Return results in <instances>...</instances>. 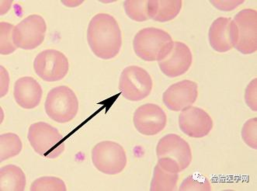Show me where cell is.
<instances>
[{
  "mask_svg": "<svg viewBox=\"0 0 257 191\" xmlns=\"http://www.w3.org/2000/svg\"><path fill=\"white\" fill-rule=\"evenodd\" d=\"M14 28L10 23H0V53L2 55H11L18 49L13 39Z\"/></svg>",
  "mask_w": 257,
  "mask_h": 191,
  "instance_id": "obj_23",
  "label": "cell"
},
{
  "mask_svg": "<svg viewBox=\"0 0 257 191\" xmlns=\"http://www.w3.org/2000/svg\"><path fill=\"white\" fill-rule=\"evenodd\" d=\"M236 26L238 41L235 49L243 55H251L257 51V12L244 9L233 19Z\"/></svg>",
  "mask_w": 257,
  "mask_h": 191,
  "instance_id": "obj_10",
  "label": "cell"
},
{
  "mask_svg": "<svg viewBox=\"0 0 257 191\" xmlns=\"http://www.w3.org/2000/svg\"><path fill=\"white\" fill-rule=\"evenodd\" d=\"M192 63L193 55L190 48L183 42H174L170 55L159 62V67L165 76L176 78L187 73Z\"/></svg>",
  "mask_w": 257,
  "mask_h": 191,
  "instance_id": "obj_15",
  "label": "cell"
},
{
  "mask_svg": "<svg viewBox=\"0 0 257 191\" xmlns=\"http://www.w3.org/2000/svg\"><path fill=\"white\" fill-rule=\"evenodd\" d=\"M153 87V79L143 68L130 66L122 71L119 89L126 100L132 102L144 100L150 95Z\"/></svg>",
  "mask_w": 257,
  "mask_h": 191,
  "instance_id": "obj_7",
  "label": "cell"
},
{
  "mask_svg": "<svg viewBox=\"0 0 257 191\" xmlns=\"http://www.w3.org/2000/svg\"><path fill=\"white\" fill-rule=\"evenodd\" d=\"M242 138L245 145L252 149H257V118L248 119L243 124Z\"/></svg>",
  "mask_w": 257,
  "mask_h": 191,
  "instance_id": "obj_25",
  "label": "cell"
},
{
  "mask_svg": "<svg viewBox=\"0 0 257 191\" xmlns=\"http://www.w3.org/2000/svg\"><path fill=\"white\" fill-rule=\"evenodd\" d=\"M31 191H66L65 182L55 176H43L31 183Z\"/></svg>",
  "mask_w": 257,
  "mask_h": 191,
  "instance_id": "obj_22",
  "label": "cell"
},
{
  "mask_svg": "<svg viewBox=\"0 0 257 191\" xmlns=\"http://www.w3.org/2000/svg\"><path fill=\"white\" fill-rule=\"evenodd\" d=\"M180 191H211V182L206 176L201 174H193L187 176L179 188Z\"/></svg>",
  "mask_w": 257,
  "mask_h": 191,
  "instance_id": "obj_24",
  "label": "cell"
},
{
  "mask_svg": "<svg viewBox=\"0 0 257 191\" xmlns=\"http://www.w3.org/2000/svg\"><path fill=\"white\" fill-rule=\"evenodd\" d=\"M245 101L252 111H257V79H252L245 89Z\"/></svg>",
  "mask_w": 257,
  "mask_h": 191,
  "instance_id": "obj_26",
  "label": "cell"
},
{
  "mask_svg": "<svg viewBox=\"0 0 257 191\" xmlns=\"http://www.w3.org/2000/svg\"><path fill=\"white\" fill-rule=\"evenodd\" d=\"M174 42L164 30L146 28L140 30L133 39V49L139 59L146 62H161L170 55Z\"/></svg>",
  "mask_w": 257,
  "mask_h": 191,
  "instance_id": "obj_2",
  "label": "cell"
},
{
  "mask_svg": "<svg viewBox=\"0 0 257 191\" xmlns=\"http://www.w3.org/2000/svg\"><path fill=\"white\" fill-rule=\"evenodd\" d=\"M126 15L132 21L145 22L150 20L149 15V0H127L123 3Z\"/></svg>",
  "mask_w": 257,
  "mask_h": 191,
  "instance_id": "obj_21",
  "label": "cell"
},
{
  "mask_svg": "<svg viewBox=\"0 0 257 191\" xmlns=\"http://www.w3.org/2000/svg\"><path fill=\"white\" fill-rule=\"evenodd\" d=\"M179 126L187 136L202 138L210 134L214 122L204 109L191 106L182 110L179 116Z\"/></svg>",
  "mask_w": 257,
  "mask_h": 191,
  "instance_id": "obj_12",
  "label": "cell"
},
{
  "mask_svg": "<svg viewBox=\"0 0 257 191\" xmlns=\"http://www.w3.org/2000/svg\"><path fill=\"white\" fill-rule=\"evenodd\" d=\"M179 173L170 172L163 169L158 163L153 171V179L150 184L151 191H173L177 188Z\"/></svg>",
  "mask_w": 257,
  "mask_h": 191,
  "instance_id": "obj_19",
  "label": "cell"
},
{
  "mask_svg": "<svg viewBox=\"0 0 257 191\" xmlns=\"http://www.w3.org/2000/svg\"><path fill=\"white\" fill-rule=\"evenodd\" d=\"M157 163L167 171L180 173L192 162V151L189 143L178 134H169L159 141L156 146Z\"/></svg>",
  "mask_w": 257,
  "mask_h": 191,
  "instance_id": "obj_3",
  "label": "cell"
},
{
  "mask_svg": "<svg viewBox=\"0 0 257 191\" xmlns=\"http://www.w3.org/2000/svg\"><path fill=\"white\" fill-rule=\"evenodd\" d=\"M34 69L44 81H60L69 73V62L62 52L47 49L40 52L34 61Z\"/></svg>",
  "mask_w": 257,
  "mask_h": 191,
  "instance_id": "obj_9",
  "label": "cell"
},
{
  "mask_svg": "<svg viewBox=\"0 0 257 191\" xmlns=\"http://www.w3.org/2000/svg\"><path fill=\"white\" fill-rule=\"evenodd\" d=\"M208 40L211 48L219 53L235 49L238 34L233 20L222 17L214 20L208 31Z\"/></svg>",
  "mask_w": 257,
  "mask_h": 191,
  "instance_id": "obj_14",
  "label": "cell"
},
{
  "mask_svg": "<svg viewBox=\"0 0 257 191\" xmlns=\"http://www.w3.org/2000/svg\"><path fill=\"white\" fill-rule=\"evenodd\" d=\"M23 144L18 134L5 133L0 136V158L1 162L17 156L22 151Z\"/></svg>",
  "mask_w": 257,
  "mask_h": 191,
  "instance_id": "obj_20",
  "label": "cell"
},
{
  "mask_svg": "<svg viewBox=\"0 0 257 191\" xmlns=\"http://www.w3.org/2000/svg\"><path fill=\"white\" fill-rule=\"evenodd\" d=\"M27 179L24 171L15 165H7L0 170V190L24 191Z\"/></svg>",
  "mask_w": 257,
  "mask_h": 191,
  "instance_id": "obj_18",
  "label": "cell"
},
{
  "mask_svg": "<svg viewBox=\"0 0 257 191\" xmlns=\"http://www.w3.org/2000/svg\"><path fill=\"white\" fill-rule=\"evenodd\" d=\"M87 42L96 57L114 59L122 47V33L117 20L108 14H98L89 21Z\"/></svg>",
  "mask_w": 257,
  "mask_h": 191,
  "instance_id": "obj_1",
  "label": "cell"
},
{
  "mask_svg": "<svg viewBox=\"0 0 257 191\" xmlns=\"http://www.w3.org/2000/svg\"><path fill=\"white\" fill-rule=\"evenodd\" d=\"M211 4L214 6L216 9L221 11H234L243 4L244 1H240V0H214V1H210Z\"/></svg>",
  "mask_w": 257,
  "mask_h": 191,
  "instance_id": "obj_27",
  "label": "cell"
},
{
  "mask_svg": "<svg viewBox=\"0 0 257 191\" xmlns=\"http://www.w3.org/2000/svg\"><path fill=\"white\" fill-rule=\"evenodd\" d=\"M133 122L140 134L153 136L164 130L167 124V116L157 104L146 103L136 109Z\"/></svg>",
  "mask_w": 257,
  "mask_h": 191,
  "instance_id": "obj_11",
  "label": "cell"
},
{
  "mask_svg": "<svg viewBox=\"0 0 257 191\" xmlns=\"http://www.w3.org/2000/svg\"><path fill=\"white\" fill-rule=\"evenodd\" d=\"M9 85V73L4 66H1V97H4L8 93Z\"/></svg>",
  "mask_w": 257,
  "mask_h": 191,
  "instance_id": "obj_28",
  "label": "cell"
},
{
  "mask_svg": "<svg viewBox=\"0 0 257 191\" xmlns=\"http://www.w3.org/2000/svg\"><path fill=\"white\" fill-rule=\"evenodd\" d=\"M47 25L41 16L32 14L23 20L14 28L13 39L18 49L33 50L43 43Z\"/></svg>",
  "mask_w": 257,
  "mask_h": 191,
  "instance_id": "obj_8",
  "label": "cell"
},
{
  "mask_svg": "<svg viewBox=\"0 0 257 191\" xmlns=\"http://www.w3.org/2000/svg\"><path fill=\"white\" fill-rule=\"evenodd\" d=\"M42 95V87L34 78L24 76L18 79L14 84V99L22 108L31 110L38 107Z\"/></svg>",
  "mask_w": 257,
  "mask_h": 191,
  "instance_id": "obj_16",
  "label": "cell"
},
{
  "mask_svg": "<svg viewBox=\"0 0 257 191\" xmlns=\"http://www.w3.org/2000/svg\"><path fill=\"white\" fill-rule=\"evenodd\" d=\"M45 112L52 121L65 124L72 121L79 111V100L72 89L57 86L48 92L45 103Z\"/></svg>",
  "mask_w": 257,
  "mask_h": 191,
  "instance_id": "obj_5",
  "label": "cell"
},
{
  "mask_svg": "<svg viewBox=\"0 0 257 191\" xmlns=\"http://www.w3.org/2000/svg\"><path fill=\"white\" fill-rule=\"evenodd\" d=\"M198 97V85L189 79L182 80L168 87L163 95L165 106L172 111H182L193 106Z\"/></svg>",
  "mask_w": 257,
  "mask_h": 191,
  "instance_id": "obj_13",
  "label": "cell"
},
{
  "mask_svg": "<svg viewBox=\"0 0 257 191\" xmlns=\"http://www.w3.org/2000/svg\"><path fill=\"white\" fill-rule=\"evenodd\" d=\"M91 157L95 168L106 175L113 176L120 173L127 165L125 150L115 141L98 143L93 147Z\"/></svg>",
  "mask_w": 257,
  "mask_h": 191,
  "instance_id": "obj_6",
  "label": "cell"
},
{
  "mask_svg": "<svg viewBox=\"0 0 257 191\" xmlns=\"http://www.w3.org/2000/svg\"><path fill=\"white\" fill-rule=\"evenodd\" d=\"M182 7L181 0H149V18L160 23L173 21L180 14Z\"/></svg>",
  "mask_w": 257,
  "mask_h": 191,
  "instance_id": "obj_17",
  "label": "cell"
},
{
  "mask_svg": "<svg viewBox=\"0 0 257 191\" xmlns=\"http://www.w3.org/2000/svg\"><path fill=\"white\" fill-rule=\"evenodd\" d=\"M28 138L35 152L45 158H58L65 150V139L62 134L48 123L31 124L28 130Z\"/></svg>",
  "mask_w": 257,
  "mask_h": 191,
  "instance_id": "obj_4",
  "label": "cell"
},
{
  "mask_svg": "<svg viewBox=\"0 0 257 191\" xmlns=\"http://www.w3.org/2000/svg\"><path fill=\"white\" fill-rule=\"evenodd\" d=\"M82 3L83 1H62V4L69 7H76L82 4Z\"/></svg>",
  "mask_w": 257,
  "mask_h": 191,
  "instance_id": "obj_29",
  "label": "cell"
}]
</instances>
